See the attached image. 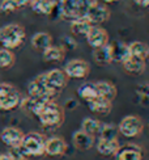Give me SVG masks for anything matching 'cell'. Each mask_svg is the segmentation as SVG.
<instances>
[{"instance_id": "cell-1", "label": "cell", "mask_w": 149, "mask_h": 160, "mask_svg": "<svg viewBox=\"0 0 149 160\" xmlns=\"http://www.w3.org/2000/svg\"><path fill=\"white\" fill-rule=\"evenodd\" d=\"M45 128H59L64 122V110L54 100H45L34 114Z\"/></svg>"}, {"instance_id": "cell-2", "label": "cell", "mask_w": 149, "mask_h": 160, "mask_svg": "<svg viewBox=\"0 0 149 160\" xmlns=\"http://www.w3.org/2000/svg\"><path fill=\"white\" fill-rule=\"evenodd\" d=\"M93 3L94 0H59L56 9L60 17L71 22L73 20L86 17Z\"/></svg>"}, {"instance_id": "cell-3", "label": "cell", "mask_w": 149, "mask_h": 160, "mask_svg": "<svg viewBox=\"0 0 149 160\" xmlns=\"http://www.w3.org/2000/svg\"><path fill=\"white\" fill-rule=\"evenodd\" d=\"M26 33L20 24H8L0 28V43L4 49H17L25 41Z\"/></svg>"}, {"instance_id": "cell-4", "label": "cell", "mask_w": 149, "mask_h": 160, "mask_svg": "<svg viewBox=\"0 0 149 160\" xmlns=\"http://www.w3.org/2000/svg\"><path fill=\"white\" fill-rule=\"evenodd\" d=\"M21 95L18 89L9 83L0 84V110L9 112L20 106Z\"/></svg>"}, {"instance_id": "cell-5", "label": "cell", "mask_w": 149, "mask_h": 160, "mask_svg": "<svg viewBox=\"0 0 149 160\" xmlns=\"http://www.w3.org/2000/svg\"><path fill=\"white\" fill-rule=\"evenodd\" d=\"M45 142L46 139L37 131H30L24 134L21 147L28 156H42L45 155Z\"/></svg>"}, {"instance_id": "cell-6", "label": "cell", "mask_w": 149, "mask_h": 160, "mask_svg": "<svg viewBox=\"0 0 149 160\" xmlns=\"http://www.w3.org/2000/svg\"><path fill=\"white\" fill-rule=\"evenodd\" d=\"M144 130V122L139 116H126L118 125V131L124 138H136Z\"/></svg>"}, {"instance_id": "cell-7", "label": "cell", "mask_w": 149, "mask_h": 160, "mask_svg": "<svg viewBox=\"0 0 149 160\" xmlns=\"http://www.w3.org/2000/svg\"><path fill=\"white\" fill-rule=\"evenodd\" d=\"M28 93L30 97H34V98H54L56 96V93L51 91L49 88V85L46 84L45 79H43V74L38 75L37 78H34L29 83L28 85Z\"/></svg>"}, {"instance_id": "cell-8", "label": "cell", "mask_w": 149, "mask_h": 160, "mask_svg": "<svg viewBox=\"0 0 149 160\" xmlns=\"http://www.w3.org/2000/svg\"><path fill=\"white\" fill-rule=\"evenodd\" d=\"M43 79L46 84L49 85V88L55 92L56 95L63 88H65L70 80V78L67 76L64 70H60V68H54V70H50L49 72H45Z\"/></svg>"}, {"instance_id": "cell-9", "label": "cell", "mask_w": 149, "mask_h": 160, "mask_svg": "<svg viewBox=\"0 0 149 160\" xmlns=\"http://www.w3.org/2000/svg\"><path fill=\"white\" fill-rule=\"evenodd\" d=\"M63 70L70 79H85L90 74V66L84 59H72Z\"/></svg>"}, {"instance_id": "cell-10", "label": "cell", "mask_w": 149, "mask_h": 160, "mask_svg": "<svg viewBox=\"0 0 149 160\" xmlns=\"http://www.w3.org/2000/svg\"><path fill=\"white\" fill-rule=\"evenodd\" d=\"M110 16H111V12L109 9V7H107V4L98 3L97 0H94V3L90 5L89 11H88L86 18L93 25H101L106 22L110 18Z\"/></svg>"}, {"instance_id": "cell-11", "label": "cell", "mask_w": 149, "mask_h": 160, "mask_svg": "<svg viewBox=\"0 0 149 160\" xmlns=\"http://www.w3.org/2000/svg\"><path fill=\"white\" fill-rule=\"evenodd\" d=\"M86 42L92 49H98L109 43V33L99 25H93L90 30L86 33Z\"/></svg>"}, {"instance_id": "cell-12", "label": "cell", "mask_w": 149, "mask_h": 160, "mask_svg": "<svg viewBox=\"0 0 149 160\" xmlns=\"http://www.w3.org/2000/svg\"><path fill=\"white\" fill-rule=\"evenodd\" d=\"M115 160H143V150L137 144L120 146L115 152Z\"/></svg>"}, {"instance_id": "cell-13", "label": "cell", "mask_w": 149, "mask_h": 160, "mask_svg": "<svg viewBox=\"0 0 149 160\" xmlns=\"http://www.w3.org/2000/svg\"><path fill=\"white\" fill-rule=\"evenodd\" d=\"M67 143L63 138L52 137L45 142V155L49 156H63L67 152Z\"/></svg>"}, {"instance_id": "cell-14", "label": "cell", "mask_w": 149, "mask_h": 160, "mask_svg": "<svg viewBox=\"0 0 149 160\" xmlns=\"http://www.w3.org/2000/svg\"><path fill=\"white\" fill-rule=\"evenodd\" d=\"M24 138V132L17 129L13 128V126H9V128H4L0 132V139L2 142L9 147H16V146H21Z\"/></svg>"}, {"instance_id": "cell-15", "label": "cell", "mask_w": 149, "mask_h": 160, "mask_svg": "<svg viewBox=\"0 0 149 160\" xmlns=\"http://www.w3.org/2000/svg\"><path fill=\"white\" fill-rule=\"evenodd\" d=\"M72 143L73 146L80 151H88L96 144V137H93L83 130H77L73 132L72 137Z\"/></svg>"}, {"instance_id": "cell-16", "label": "cell", "mask_w": 149, "mask_h": 160, "mask_svg": "<svg viewBox=\"0 0 149 160\" xmlns=\"http://www.w3.org/2000/svg\"><path fill=\"white\" fill-rule=\"evenodd\" d=\"M29 5L33 12L42 16H50L56 9L58 2L55 0H30Z\"/></svg>"}, {"instance_id": "cell-17", "label": "cell", "mask_w": 149, "mask_h": 160, "mask_svg": "<svg viewBox=\"0 0 149 160\" xmlns=\"http://www.w3.org/2000/svg\"><path fill=\"white\" fill-rule=\"evenodd\" d=\"M122 66H123V70L127 72V74L141 75L145 71L147 62H145V59H141V58H136V57L130 55V58L126 59V61L122 63Z\"/></svg>"}, {"instance_id": "cell-18", "label": "cell", "mask_w": 149, "mask_h": 160, "mask_svg": "<svg viewBox=\"0 0 149 160\" xmlns=\"http://www.w3.org/2000/svg\"><path fill=\"white\" fill-rule=\"evenodd\" d=\"M86 104H88V108L90 109V112L97 113V114L107 116L113 110V101H109V100L99 97V96L90 100V101H86Z\"/></svg>"}, {"instance_id": "cell-19", "label": "cell", "mask_w": 149, "mask_h": 160, "mask_svg": "<svg viewBox=\"0 0 149 160\" xmlns=\"http://www.w3.org/2000/svg\"><path fill=\"white\" fill-rule=\"evenodd\" d=\"M93 61L98 66H109L110 63H113L111 45L107 43L102 48L93 49Z\"/></svg>"}, {"instance_id": "cell-20", "label": "cell", "mask_w": 149, "mask_h": 160, "mask_svg": "<svg viewBox=\"0 0 149 160\" xmlns=\"http://www.w3.org/2000/svg\"><path fill=\"white\" fill-rule=\"evenodd\" d=\"M111 45V55H113V62H119V63H123L126 59L130 58V48L128 45L124 42H120L117 41Z\"/></svg>"}, {"instance_id": "cell-21", "label": "cell", "mask_w": 149, "mask_h": 160, "mask_svg": "<svg viewBox=\"0 0 149 160\" xmlns=\"http://www.w3.org/2000/svg\"><path fill=\"white\" fill-rule=\"evenodd\" d=\"M96 83V88L98 92L99 97H103L109 101H113V100L117 97L118 89L111 82H106V80H102V82H94Z\"/></svg>"}, {"instance_id": "cell-22", "label": "cell", "mask_w": 149, "mask_h": 160, "mask_svg": "<svg viewBox=\"0 0 149 160\" xmlns=\"http://www.w3.org/2000/svg\"><path fill=\"white\" fill-rule=\"evenodd\" d=\"M42 57L45 62H50V63H56V62H62L64 57H65V50L62 46H49L46 50L42 51Z\"/></svg>"}, {"instance_id": "cell-23", "label": "cell", "mask_w": 149, "mask_h": 160, "mask_svg": "<svg viewBox=\"0 0 149 160\" xmlns=\"http://www.w3.org/2000/svg\"><path fill=\"white\" fill-rule=\"evenodd\" d=\"M30 42H31L33 49L42 52L43 50L49 48V46L52 45V37H51V34H49V33H46V32H38L31 37Z\"/></svg>"}, {"instance_id": "cell-24", "label": "cell", "mask_w": 149, "mask_h": 160, "mask_svg": "<svg viewBox=\"0 0 149 160\" xmlns=\"http://www.w3.org/2000/svg\"><path fill=\"white\" fill-rule=\"evenodd\" d=\"M120 147V144L118 142V139H114V141H109V139H99L96 144V150L98 154L103 155V156H110V155H115V152L118 151V148Z\"/></svg>"}, {"instance_id": "cell-25", "label": "cell", "mask_w": 149, "mask_h": 160, "mask_svg": "<svg viewBox=\"0 0 149 160\" xmlns=\"http://www.w3.org/2000/svg\"><path fill=\"white\" fill-rule=\"evenodd\" d=\"M93 26V24L88 20L86 17L83 18H77V20H73L71 21V33L74 36H86V33L90 30V28Z\"/></svg>"}, {"instance_id": "cell-26", "label": "cell", "mask_w": 149, "mask_h": 160, "mask_svg": "<svg viewBox=\"0 0 149 160\" xmlns=\"http://www.w3.org/2000/svg\"><path fill=\"white\" fill-rule=\"evenodd\" d=\"M102 126H103V123L98 121V119L88 117L83 121V123H81V130L93 135V137H96V135H99L101 130H102Z\"/></svg>"}, {"instance_id": "cell-27", "label": "cell", "mask_w": 149, "mask_h": 160, "mask_svg": "<svg viewBox=\"0 0 149 160\" xmlns=\"http://www.w3.org/2000/svg\"><path fill=\"white\" fill-rule=\"evenodd\" d=\"M79 96L84 100V101H90V100L98 97V92L96 88V83H84L79 87L77 89Z\"/></svg>"}, {"instance_id": "cell-28", "label": "cell", "mask_w": 149, "mask_h": 160, "mask_svg": "<svg viewBox=\"0 0 149 160\" xmlns=\"http://www.w3.org/2000/svg\"><path fill=\"white\" fill-rule=\"evenodd\" d=\"M128 48H130V54L132 57L141 58V59H145L147 61V57L149 54V48L147 43L141 42V41H133L128 45Z\"/></svg>"}, {"instance_id": "cell-29", "label": "cell", "mask_w": 149, "mask_h": 160, "mask_svg": "<svg viewBox=\"0 0 149 160\" xmlns=\"http://www.w3.org/2000/svg\"><path fill=\"white\" fill-rule=\"evenodd\" d=\"M16 57L9 49H0V68H9L15 64Z\"/></svg>"}, {"instance_id": "cell-30", "label": "cell", "mask_w": 149, "mask_h": 160, "mask_svg": "<svg viewBox=\"0 0 149 160\" xmlns=\"http://www.w3.org/2000/svg\"><path fill=\"white\" fill-rule=\"evenodd\" d=\"M118 128H115L114 125H106L103 123L102 130L99 132V139H109V141H114L118 139Z\"/></svg>"}, {"instance_id": "cell-31", "label": "cell", "mask_w": 149, "mask_h": 160, "mask_svg": "<svg viewBox=\"0 0 149 160\" xmlns=\"http://www.w3.org/2000/svg\"><path fill=\"white\" fill-rule=\"evenodd\" d=\"M8 155L12 160H26L29 156L26 155V152L22 150L21 146H16V147H9Z\"/></svg>"}, {"instance_id": "cell-32", "label": "cell", "mask_w": 149, "mask_h": 160, "mask_svg": "<svg viewBox=\"0 0 149 160\" xmlns=\"http://www.w3.org/2000/svg\"><path fill=\"white\" fill-rule=\"evenodd\" d=\"M20 8L16 0H2L0 3V12L3 13H12Z\"/></svg>"}, {"instance_id": "cell-33", "label": "cell", "mask_w": 149, "mask_h": 160, "mask_svg": "<svg viewBox=\"0 0 149 160\" xmlns=\"http://www.w3.org/2000/svg\"><path fill=\"white\" fill-rule=\"evenodd\" d=\"M70 45H72V48H73V49L76 48V42H74V41H73V39H72L71 37H63V43L60 45V46H62V48H63L64 50H67V49H68V50H71Z\"/></svg>"}, {"instance_id": "cell-34", "label": "cell", "mask_w": 149, "mask_h": 160, "mask_svg": "<svg viewBox=\"0 0 149 160\" xmlns=\"http://www.w3.org/2000/svg\"><path fill=\"white\" fill-rule=\"evenodd\" d=\"M133 3L143 8H149V0H133Z\"/></svg>"}, {"instance_id": "cell-35", "label": "cell", "mask_w": 149, "mask_h": 160, "mask_svg": "<svg viewBox=\"0 0 149 160\" xmlns=\"http://www.w3.org/2000/svg\"><path fill=\"white\" fill-rule=\"evenodd\" d=\"M29 2H30V0H16V3L18 4V7H25V5H28Z\"/></svg>"}, {"instance_id": "cell-36", "label": "cell", "mask_w": 149, "mask_h": 160, "mask_svg": "<svg viewBox=\"0 0 149 160\" xmlns=\"http://www.w3.org/2000/svg\"><path fill=\"white\" fill-rule=\"evenodd\" d=\"M0 160H12V159L9 158L8 154H2V155H0Z\"/></svg>"}, {"instance_id": "cell-37", "label": "cell", "mask_w": 149, "mask_h": 160, "mask_svg": "<svg viewBox=\"0 0 149 160\" xmlns=\"http://www.w3.org/2000/svg\"><path fill=\"white\" fill-rule=\"evenodd\" d=\"M102 2H103L105 4H115V3L120 2V0H102Z\"/></svg>"}]
</instances>
